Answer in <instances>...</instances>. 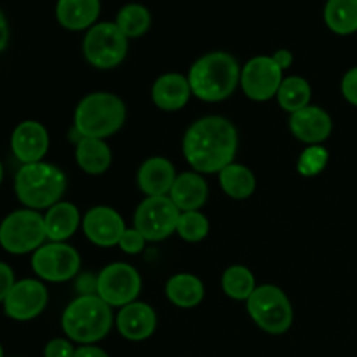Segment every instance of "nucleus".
Listing matches in <instances>:
<instances>
[{
  "label": "nucleus",
  "mask_w": 357,
  "mask_h": 357,
  "mask_svg": "<svg viewBox=\"0 0 357 357\" xmlns=\"http://www.w3.org/2000/svg\"><path fill=\"white\" fill-rule=\"evenodd\" d=\"M237 150V131L227 119L204 117L188 128L183 153L201 173H220L230 166Z\"/></svg>",
  "instance_id": "nucleus-1"
},
{
  "label": "nucleus",
  "mask_w": 357,
  "mask_h": 357,
  "mask_svg": "<svg viewBox=\"0 0 357 357\" xmlns=\"http://www.w3.org/2000/svg\"><path fill=\"white\" fill-rule=\"evenodd\" d=\"M239 82V65L227 52H211L194 63L188 73L190 89L199 100L222 101L236 91Z\"/></svg>",
  "instance_id": "nucleus-2"
},
{
  "label": "nucleus",
  "mask_w": 357,
  "mask_h": 357,
  "mask_svg": "<svg viewBox=\"0 0 357 357\" xmlns=\"http://www.w3.org/2000/svg\"><path fill=\"white\" fill-rule=\"evenodd\" d=\"M66 188V178L61 169L47 162L23 164L14 178L17 199L26 208L44 209L58 204Z\"/></svg>",
  "instance_id": "nucleus-3"
},
{
  "label": "nucleus",
  "mask_w": 357,
  "mask_h": 357,
  "mask_svg": "<svg viewBox=\"0 0 357 357\" xmlns=\"http://www.w3.org/2000/svg\"><path fill=\"white\" fill-rule=\"evenodd\" d=\"M63 331L79 344H94L108 335L112 328V310L96 295H84L73 300L63 314Z\"/></svg>",
  "instance_id": "nucleus-4"
},
{
  "label": "nucleus",
  "mask_w": 357,
  "mask_h": 357,
  "mask_svg": "<svg viewBox=\"0 0 357 357\" xmlns=\"http://www.w3.org/2000/svg\"><path fill=\"white\" fill-rule=\"evenodd\" d=\"M126 107L110 93H94L84 98L75 112V129L82 138H107L122 128Z\"/></svg>",
  "instance_id": "nucleus-5"
},
{
  "label": "nucleus",
  "mask_w": 357,
  "mask_h": 357,
  "mask_svg": "<svg viewBox=\"0 0 357 357\" xmlns=\"http://www.w3.org/2000/svg\"><path fill=\"white\" fill-rule=\"evenodd\" d=\"M44 218L35 209L10 213L0 223V246L13 255L37 251L45 241Z\"/></svg>",
  "instance_id": "nucleus-6"
},
{
  "label": "nucleus",
  "mask_w": 357,
  "mask_h": 357,
  "mask_svg": "<svg viewBox=\"0 0 357 357\" xmlns=\"http://www.w3.org/2000/svg\"><path fill=\"white\" fill-rule=\"evenodd\" d=\"M248 312L264 331L281 335L293 323V309L288 296L275 286H260L248 298Z\"/></svg>",
  "instance_id": "nucleus-7"
},
{
  "label": "nucleus",
  "mask_w": 357,
  "mask_h": 357,
  "mask_svg": "<svg viewBox=\"0 0 357 357\" xmlns=\"http://www.w3.org/2000/svg\"><path fill=\"white\" fill-rule=\"evenodd\" d=\"M128 52V37L114 23H100L87 31L84 54L96 68H114Z\"/></svg>",
  "instance_id": "nucleus-8"
},
{
  "label": "nucleus",
  "mask_w": 357,
  "mask_h": 357,
  "mask_svg": "<svg viewBox=\"0 0 357 357\" xmlns=\"http://www.w3.org/2000/svg\"><path fill=\"white\" fill-rule=\"evenodd\" d=\"M180 209L171 199L149 197L139 204L135 215V229L146 241H162L176 230Z\"/></svg>",
  "instance_id": "nucleus-9"
},
{
  "label": "nucleus",
  "mask_w": 357,
  "mask_h": 357,
  "mask_svg": "<svg viewBox=\"0 0 357 357\" xmlns=\"http://www.w3.org/2000/svg\"><path fill=\"white\" fill-rule=\"evenodd\" d=\"M142 289L138 271L128 264H112L98 275V296L110 307H126Z\"/></svg>",
  "instance_id": "nucleus-10"
},
{
  "label": "nucleus",
  "mask_w": 357,
  "mask_h": 357,
  "mask_svg": "<svg viewBox=\"0 0 357 357\" xmlns=\"http://www.w3.org/2000/svg\"><path fill=\"white\" fill-rule=\"evenodd\" d=\"M31 267L44 281L63 282L75 278L80 268V257L68 244L51 243L35 251Z\"/></svg>",
  "instance_id": "nucleus-11"
},
{
  "label": "nucleus",
  "mask_w": 357,
  "mask_h": 357,
  "mask_svg": "<svg viewBox=\"0 0 357 357\" xmlns=\"http://www.w3.org/2000/svg\"><path fill=\"white\" fill-rule=\"evenodd\" d=\"M241 84L248 98L255 101H267L275 96L281 87L282 68L271 56H257L243 68Z\"/></svg>",
  "instance_id": "nucleus-12"
},
{
  "label": "nucleus",
  "mask_w": 357,
  "mask_h": 357,
  "mask_svg": "<svg viewBox=\"0 0 357 357\" xmlns=\"http://www.w3.org/2000/svg\"><path fill=\"white\" fill-rule=\"evenodd\" d=\"M47 305V289L37 279L16 282L3 300V310L14 321L35 319Z\"/></svg>",
  "instance_id": "nucleus-13"
},
{
  "label": "nucleus",
  "mask_w": 357,
  "mask_h": 357,
  "mask_svg": "<svg viewBox=\"0 0 357 357\" xmlns=\"http://www.w3.org/2000/svg\"><path fill=\"white\" fill-rule=\"evenodd\" d=\"M82 227L87 239L96 246L103 248L119 244L122 234L126 232L121 215L115 209L107 208V206H98V208L89 209L87 215L84 216Z\"/></svg>",
  "instance_id": "nucleus-14"
},
{
  "label": "nucleus",
  "mask_w": 357,
  "mask_h": 357,
  "mask_svg": "<svg viewBox=\"0 0 357 357\" xmlns=\"http://www.w3.org/2000/svg\"><path fill=\"white\" fill-rule=\"evenodd\" d=\"M10 146L17 160L23 164L40 162L49 149V136L44 126L35 121H24L14 129Z\"/></svg>",
  "instance_id": "nucleus-15"
},
{
  "label": "nucleus",
  "mask_w": 357,
  "mask_h": 357,
  "mask_svg": "<svg viewBox=\"0 0 357 357\" xmlns=\"http://www.w3.org/2000/svg\"><path fill=\"white\" fill-rule=\"evenodd\" d=\"M331 119L324 110L317 107H305L302 110L291 114L289 119V128H291L293 135L300 139V142L316 143L324 142L331 132Z\"/></svg>",
  "instance_id": "nucleus-16"
},
{
  "label": "nucleus",
  "mask_w": 357,
  "mask_h": 357,
  "mask_svg": "<svg viewBox=\"0 0 357 357\" xmlns=\"http://www.w3.org/2000/svg\"><path fill=\"white\" fill-rule=\"evenodd\" d=\"M155 312L146 303H129V305L122 307V310L117 316L119 331H121L122 337L132 342L149 338L155 331Z\"/></svg>",
  "instance_id": "nucleus-17"
},
{
  "label": "nucleus",
  "mask_w": 357,
  "mask_h": 357,
  "mask_svg": "<svg viewBox=\"0 0 357 357\" xmlns=\"http://www.w3.org/2000/svg\"><path fill=\"white\" fill-rule=\"evenodd\" d=\"M176 174L173 164L162 157H153L143 162L138 171V185L149 197H162L171 192Z\"/></svg>",
  "instance_id": "nucleus-18"
},
{
  "label": "nucleus",
  "mask_w": 357,
  "mask_h": 357,
  "mask_svg": "<svg viewBox=\"0 0 357 357\" xmlns=\"http://www.w3.org/2000/svg\"><path fill=\"white\" fill-rule=\"evenodd\" d=\"M190 93L192 89L188 79H185L180 73H166V75L159 77L152 87L153 103L167 112L183 108L190 98Z\"/></svg>",
  "instance_id": "nucleus-19"
},
{
  "label": "nucleus",
  "mask_w": 357,
  "mask_h": 357,
  "mask_svg": "<svg viewBox=\"0 0 357 357\" xmlns=\"http://www.w3.org/2000/svg\"><path fill=\"white\" fill-rule=\"evenodd\" d=\"M169 194L180 211H197L208 199V183L199 174L183 173L174 180Z\"/></svg>",
  "instance_id": "nucleus-20"
},
{
  "label": "nucleus",
  "mask_w": 357,
  "mask_h": 357,
  "mask_svg": "<svg viewBox=\"0 0 357 357\" xmlns=\"http://www.w3.org/2000/svg\"><path fill=\"white\" fill-rule=\"evenodd\" d=\"M100 0H58L56 17L68 30H84L96 21Z\"/></svg>",
  "instance_id": "nucleus-21"
},
{
  "label": "nucleus",
  "mask_w": 357,
  "mask_h": 357,
  "mask_svg": "<svg viewBox=\"0 0 357 357\" xmlns=\"http://www.w3.org/2000/svg\"><path fill=\"white\" fill-rule=\"evenodd\" d=\"M79 222V209L72 202H58L44 216L45 234L52 243H63L75 234Z\"/></svg>",
  "instance_id": "nucleus-22"
},
{
  "label": "nucleus",
  "mask_w": 357,
  "mask_h": 357,
  "mask_svg": "<svg viewBox=\"0 0 357 357\" xmlns=\"http://www.w3.org/2000/svg\"><path fill=\"white\" fill-rule=\"evenodd\" d=\"M77 162L86 173L100 174L110 167V146L98 138H80L77 143Z\"/></svg>",
  "instance_id": "nucleus-23"
},
{
  "label": "nucleus",
  "mask_w": 357,
  "mask_h": 357,
  "mask_svg": "<svg viewBox=\"0 0 357 357\" xmlns=\"http://www.w3.org/2000/svg\"><path fill=\"white\" fill-rule=\"evenodd\" d=\"M166 295L171 302L181 309L199 305L204 298V286L199 278L192 274H178L167 281Z\"/></svg>",
  "instance_id": "nucleus-24"
},
{
  "label": "nucleus",
  "mask_w": 357,
  "mask_h": 357,
  "mask_svg": "<svg viewBox=\"0 0 357 357\" xmlns=\"http://www.w3.org/2000/svg\"><path fill=\"white\" fill-rule=\"evenodd\" d=\"M324 21L335 33H354L357 31V0H328Z\"/></svg>",
  "instance_id": "nucleus-25"
},
{
  "label": "nucleus",
  "mask_w": 357,
  "mask_h": 357,
  "mask_svg": "<svg viewBox=\"0 0 357 357\" xmlns=\"http://www.w3.org/2000/svg\"><path fill=\"white\" fill-rule=\"evenodd\" d=\"M220 185L229 197L246 199L255 192V176L248 167L232 162L220 171Z\"/></svg>",
  "instance_id": "nucleus-26"
},
{
  "label": "nucleus",
  "mask_w": 357,
  "mask_h": 357,
  "mask_svg": "<svg viewBox=\"0 0 357 357\" xmlns=\"http://www.w3.org/2000/svg\"><path fill=\"white\" fill-rule=\"evenodd\" d=\"M278 100L279 105H281L286 112H291V114L309 107V82H307L305 79H302V77H288V79L282 80L281 87H279Z\"/></svg>",
  "instance_id": "nucleus-27"
},
{
  "label": "nucleus",
  "mask_w": 357,
  "mask_h": 357,
  "mask_svg": "<svg viewBox=\"0 0 357 357\" xmlns=\"http://www.w3.org/2000/svg\"><path fill=\"white\" fill-rule=\"evenodd\" d=\"M223 291L234 300H248L255 288V278L250 272V268L243 267V265H234V267L227 268L225 274L222 278Z\"/></svg>",
  "instance_id": "nucleus-28"
},
{
  "label": "nucleus",
  "mask_w": 357,
  "mask_h": 357,
  "mask_svg": "<svg viewBox=\"0 0 357 357\" xmlns=\"http://www.w3.org/2000/svg\"><path fill=\"white\" fill-rule=\"evenodd\" d=\"M115 24L126 37H139L149 30L150 13L146 10V7L139 6V3H129V6L122 7Z\"/></svg>",
  "instance_id": "nucleus-29"
},
{
  "label": "nucleus",
  "mask_w": 357,
  "mask_h": 357,
  "mask_svg": "<svg viewBox=\"0 0 357 357\" xmlns=\"http://www.w3.org/2000/svg\"><path fill=\"white\" fill-rule=\"evenodd\" d=\"M176 232L180 234L181 239L188 241V243H197V241H202L208 236L209 222L202 213L185 211L178 220Z\"/></svg>",
  "instance_id": "nucleus-30"
},
{
  "label": "nucleus",
  "mask_w": 357,
  "mask_h": 357,
  "mask_svg": "<svg viewBox=\"0 0 357 357\" xmlns=\"http://www.w3.org/2000/svg\"><path fill=\"white\" fill-rule=\"evenodd\" d=\"M328 162V152L323 146H310L302 153L298 160V171L303 176H314V174L321 173Z\"/></svg>",
  "instance_id": "nucleus-31"
},
{
  "label": "nucleus",
  "mask_w": 357,
  "mask_h": 357,
  "mask_svg": "<svg viewBox=\"0 0 357 357\" xmlns=\"http://www.w3.org/2000/svg\"><path fill=\"white\" fill-rule=\"evenodd\" d=\"M145 241H146L145 237H143L136 229H131V230L126 229V232L122 234L121 241H119V246H121V250L124 251V253L136 255L145 248Z\"/></svg>",
  "instance_id": "nucleus-32"
},
{
  "label": "nucleus",
  "mask_w": 357,
  "mask_h": 357,
  "mask_svg": "<svg viewBox=\"0 0 357 357\" xmlns=\"http://www.w3.org/2000/svg\"><path fill=\"white\" fill-rule=\"evenodd\" d=\"M75 351H73L72 344L63 338H54L49 342L44 349V357H73Z\"/></svg>",
  "instance_id": "nucleus-33"
},
{
  "label": "nucleus",
  "mask_w": 357,
  "mask_h": 357,
  "mask_svg": "<svg viewBox=\"0 0 357 357\" xmlns=\"http://www.w3.org/2000/svg\"><path fill=\"white\" fill-rule=\"evenodd\" d=\"M342 93L349 103L357 107V66L345 73L344 80H342Z\"/></svg>",
  "instance_id": "nucleus-34"
},
{
  "label": "nucleus",
  "mask_w": 357,
  "mask_h": 357,
  "mask_svg": "<svg viewBox=\"0 0 357 357\" xmlns=\"http://www.w3.org/2000/svg\"><path fill=\"white\" fill-rule=\"evenodd\" d=\"M14 284H16V281H14L13 268L3 264V261H0V302L6 300V296L9 295Z\"/></svg>",
  "instance_id": "nucleus-35"
},
{
  "label": "nucleus",
  "mask_w": 357,
  "mask_h": 357,
  "mask_svg": "<svg viewBox=\"0 0 357 357\" xmlns=\"http://www.w3.org/2000/svg\"><path fill=\"white\" fill-rule=\"evenodd\" d=\"M79 291L84 295H94V291H98V279H94L93 275H84L82 279L77 284Z\"/></svg>",
  "instance_id": "nucleus-36"
},
{
  "label": "nucleus",
  "mask_w": 357,
  "mask_h": 357,
  "mask_svg": "<svg viewBox=\"0 0 357 357\" xmlns=\"http://www.w3.org/2000/svg\"><path fill=\"white\" fill-rule=\"evenodd\" d=\"M73 357H108L105 351H101L100 347H93V345H86V347H80L79 351H75Z\"/></svg>",
  "instance_id": "nucleus-37"
},
{
  "label": "nucleus",
  "mask_w": 357,
  "mask_h": 357,
  "mask_svg": "<svg viewBox=\"0 0 357 357\" xmlns=\"http://www.w3.org/2000/svg\"><path fill=\"white\" fill-rule=\"evenodd\" d=\"M272 58H274V61L278 63V65L281 66L282 70L288 68V66L291 65V63H293V56H291V52H289V51H284V49H281V51L275 52V54L272 56Z\"/></svg>",
  "instance_id": "nucleus-38"
},
{
  "label": "nucleus",
  "mask_w": 357,
  "mask_h": 357,
  "mask_svg": "<svg viewBox=\"0 0 357 357\" xmlns=\"http://www.w3.org/2000/svg\"><path fill=\"white\" fill-rule=\"evenodd\" d=\"M7 40H9V26H7L6 16L0 10V51H3L7 45Z\"/></svg>",
  "instance_id": "nucleus-39"
},
{
  "label": "nucleus",
  "mask_w": 357,
  "mask_h": 357,
  "mask_svg": "<svg viewBox=\"0 0 357 357\" xmlns=\"http://www.w3.org/2000/svg\"><path fill=\"white\" fill-rule=\"evenodd\" d=\"M2 176H3V169H2V162H0V183H2Z\"/></svg>",
  "instance_id": "nucleus-40"
},
{
  "label": "nucleus",
  "mask_w": 357,
  "mask_h": 357,
  "mask_svg": "<svg viewBox=\"0 0 357 357\" xmlns=\"http://www.w3.org/2000/svg\"><path fill=\"white\" fill-rule=\"evenodd\" d=\"M0 357H3V351H2V345H0Z\"/></svg>",
  "instance_id": "nucleus-41"
}]
</instances>
